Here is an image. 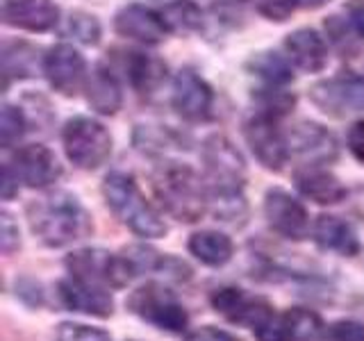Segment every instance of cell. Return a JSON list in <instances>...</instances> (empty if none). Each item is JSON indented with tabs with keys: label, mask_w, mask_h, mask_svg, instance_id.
I'll return each mask as SVG.
<instances>
[{
	"label": "cell",
	"mask_w": 364,
	"mask_h": 341,
	"mask_svg": "<svg viewBox=\"0 0 364 341\" xmlns=\"http://www.w3.org/2000/svg\"><path fill=\"white\" fill-rule=\"evenodd\" d=\"M43 71L50 85L64 96H75L85 77V60L73 45H55L43 60Z\"/></svg>",
	"instance_id": "16"
},
{
	"label": "cell",
	"mask_w": 364,
	"mask_h": 341,
	"mask_svg": "<svg viewBox=\"0 0 364 341\" xmlns=\"http://www.w3.org/2000/svg\"><path fill=\"white\" fill-rule=\"evenodd\" d=\"M155 191L166 212L178 221L193 223L208 210V187L189 166L168 164L155 175Z\"/></svg>",
	"instance_id": "3"
},
{
	"label": "cell",
	"mask_w": 364,
	"mask_h": 341,
	"mask_svg": "<svg viewBox=\"0 0 364 341\" xmlns=\"http://www.w3.org/2000/svg\"><path fill=\"white\" fill-rule=\"evenodd\" d=\"M16 191H18V178L14 175V170H11V166L7 164L3 170V198L9 200Z\"/></svg>",
	"instance_id": "38"
},
{
	"label": "cell",
	"mask_w": 364,
	"mask_h": 341,
	"mask_svg": "<svg viewBox=\"0 0 364 341\" xmlns=\"http://www.w3.org/2000/svg\"><path fill=\"white\" fill-rule=\"evenodd\" d=\"M89 102L100 114H114L121 107V89L105 68H96L89 80Z\"/></svg>",
	"instance_id": "26"
},
{
	"label": "cell",
	"mask_w": 364,
	"mask_h": 341,
	"mask_svg": "<svg viewBox=\"0 0 364 341\" xmlns=\"http://www.w3.org/2000/svg\"><path fill=\"white\" fill-rule=\"evenodd\" d=\"M284 45H287V50L291 55V60L296 62V66L303 68L307 73L321 71L328 62V50H326L323 39L310 28L296 30L294 34H289Z\"/></svg>",
	"instance_id": "23"
},
{
	"label": "cell",
	"mask_w": 364,
	"mask_h": 341,
	"mask_svg": "<svg viewBox=\"0 0 364 341\" xmlns=\"http://www.w3.org/2000/svg\"><path fill=\"white\" fill-rule=\"evenodd\" d=\"M348 148L355 159L364 164V121H358L348 132Z\"/></svg>",
	"instance_id": "36"
},
{
	"label": "cell",
	"mask_w": 364,
	"mask_h": 341,
	"mask_svg": "<svg viewBox=\"0 0 364 341\" xmlns=\"http://www.w3.org/2000/svg\"><path fill=\"white\" fill-rule=\"evenodd\" d=\"M294 182L305 198H310L318 205H337L344 200L348 193L346 187L339 182V178L314 166H305L301 170H296Z\"/></svg>",
	"instance_id": "21"
},
{
	"label": "cell",
	"mask_w": 364,
	"mask_h": 341,
	"mask_svg": "<svg viewBox=\"0 0 364 341\" xmlns=\"http://www.w3.org/2000/svg\"><path fill=\"white\" fill-rule=\"evenodd\" d=\"M299 0H259V11L271 21H287Z\"/></svg>",
	"instance_id": "32"
},
{
	"label": "cell",
	"mask_w": 364,
	"mask_h": 341,
	"mask_svg": "<svg viewBox=\"0 0 364 341\" xmlns=\"http://www.w3.org/2000/svg\"><path fill=\"white\" fill-rule=\"evenodd\" d=\"M348 23L353 26V30H355L364 39V3L348 5Z\"/></svg>",
	"instance_id": "37"
},
{
	"label": "cell",
	"mask_w": 364,
	"mask_h": 341,
	"mask_svg": "<svg viewBox=\"0 0 364 341\" xmlns=\"http://www.w3.org/2000/svg\"><path fill=\"white\" fill-rule=\"evenodd\" d=\"M64 264L73 278L105 289H121L132 280L123 255H112L102 248H80L66 257Z\"/></svg>",
	"instance_id": "8"
},
{
	"label": "cell",
	"mask_w": 364,
	"mask_h": 341,
	"mask_svg": "<svg viewBox=\"0 0 364 341\" xmlns=\"http://www.w3.org/2000/svg\"><path fill=\"white\" fill-rule=\"evenodd\" d=\"M23 132H26V119H23L21 109H16L14 105H5L3 119H0V144H3V148L14 146Z\"/></svg>",
	"instance_id": "28"
},
{
	"label": "cell",
	"mask_w": 364,
	"mask_h": 341,
	"mask_svg": "<svg viewBox=\"0 0 364 341\" xmlns=\"http://www.w3.org/2000/svg\"><path fill=\"white\" fill-rule=\"evenodd\" d=\"M57 341H112V337L105 330L85 323H62L57 328Z\"/></svg>",
	"instance_id": "30"
},
{
	"label": "cell",
	"mask_w": 364,
	"mask_h": 341,
	"mask_svg": "<svg viewBox=\"0 0 364 341\" xmlns=\"http://www.w3.org/2000/svg\"><path fill=\"white\" fill-rule=\"evenodd\" d=\"M208 168V196H239L246 180V166L237 148L225 136L214 134L203 148Z\"/></svg>",
	"instance_id": "6"
},
{
	"label": "cell",
	"mask_w": 364,
	"mask_h": 341,
	"mask_svg": "<svg viewBox=\"0 0 364 341\" xmlns=\"http://www.w3.org/2000/svg\"><path fill=\"white\" fill-rule=\"evenodd\" d=\"M214 105V94L205 80L193 71H180L173 82V107L187 121L210 119Z\"/></svg>",
	"instance_id": "15"
},
{
	"label": "cell",
	"mask_w": 364,
	"mask_h": 341,
	"mask_svg": "<svg viewBox=\"0 0 364 341\" xmlns=\"http://www.w3.org/2000/svg\"><path fill=\"white\" fill-rule=\"evenodd\" d=\"M210 303L230 323L253 330L259 341H278L280 314L262 296L246 293L239 287H219L212 291Z\"/></svg>",
	"instance_id": "4"
},
{
	"label": "cell",
	"mask_w": 364,
	"mask_h": 341,
	"mask_svg": "<svg viewBox=\"0 0 364 341\" xmlns=\"http://www.w3.org/2000/svg\"><path fill=\"white\" fill-rule=\"evenodd\" d=\"M310 100L330 114V117H348L364 109V77L358 75H337L321 80L310 89Z\"/></svg>",
	"instance_id": "9"
},
{
	"label": "cell",
	"mask_w": 364,
	"mask_h": 341,
	"mask_svg": "<svg viewBox=\"0 0 364 341\" xmlns=\"http://www.w3.org/2000/svg\"><path fill=\"white\" fill-rule=\"evenodd\" d=\"M11 170H14L18 182H23L30 189L50 187L62 175V166L57 162L55 153L41 144H30L16 151Z\"/></svg>",
	"instance_id": "12"
},
{
	"label": "cell",
	"mask_w": 364,
	"mask_h": 341,
	"mask_svg": "<svg viewBox=\"0 0 364 341\" xmlns=\"http://www.w3.org/2000/svg\"><path fill=\"white\" fill-rule=\"evenodd\" d=\"M125 307L134 316H139L141 321L171 335L185 332L189 325V314L185 305L180 303L173 291L159 282H148L144 287L134 289L125 301Z\"/></svg>",
	"instance_id": "5"
},
{
	"label": "cell",
	"mask_w": 364,
	"mask_h": 341,
	"mask_svg": "<svg viewBox=\"0 0 364 341\" xmlns=\"http://www.w3.org/2000/svg\"><path fill=\"white\" fill-rule=\"evenodd\" d=\"M114 28H117L121 37H128L141 43H159L168 32L164 16H159L157 11L144 5L123 7L117 14V18H114Z\"/></svg>",
	"instance_id": "17"
},
{
	"label": "cell",
	"mask_w": 364,
	"mask_h": 341,
	"mask_svg": "<svg viewBox=\"0 0 364 341\" xmlns=\"http://www.w3.org/2000/svg\"><path fill=\"white\" fill-rule=\"evenodd\" d=\"M121 255L128 264L132 278L136 276H146V273H162L166 280H176V282H185L191 278V269L178 257L162 255L157 253L151 246H141L134 244L121 250Z\"/></svg>",
	"instance_id": "14"
},
{
	"label": "cell",
	"mask_w": 364,
	"mask_h": 341,
	"mask_svg": "<svg viewBox=\"0 0 364 341\" xmlns=\"http://www.w3.org/2000/svg\"><path fill=\"white\" fill-rule=\"evenodd\" d=\"M28 219L32 232L50 248L80 242L94 230L91 216L68 191H55L41 200H34L28 207Z\"/></svg>",
	"instance_id": "1"
},
{
	"label": "cell",
	"mask_w": 364,
	"mask_h": 341,
	"mask_svg": "<svg viewBox=\"0 0 364 341\" xmlns=\"http://www.w3.org/2000/svg\"><path fill=\"white\" fill-rule=\"evenodd\" d=\"M57 296H60L66 310L71 312H80L96 318H107L114 314V298L109 296V289L98 287V284H89L73 276L60 280Z\"/></svg>",
	"instance_id": "13"
},
{
	"label": "cell",
	"mask_w": 364,
	"mask_h": 341,
	"mask_svg": "<svg viewBox=\"0 0 364 341\" xmlns=\"http://www.w3.org/2000/svg\"><path fill=\"white\" fill-rule=\"evenodd\" d=\"M16 293L21 296L23 301L28 305H41L43 303V291H41V284L32 278H23L21 282H16Z\"/></svg>",
	"instance_id": "35"
},
{
	"label": "cell",
	"mask_w": 364,
	"mask_h": 341,
	"mask_svg": "<svg viewBox=\"0 0 364 341\" xmlns=\"http://www.w3.org/2000/svg\"><path fill=\"white\" fill-rule=\"evenodd\" d=\"M246 141L250 146L253 155L259 159V164L269 168V170H280L284 164H287L289 157V146L284 141V136L280 134V130L276 128L271 117L267 114H259V117H253L244 128Z\"/></svg>",
	"instance_id": "11"
},
{
	"label": "cell",
	"mask_w": 364,
	"mask_h": 341,
	"mask_svg": "<svg viewBox=\"0 0 364 341\" xmlns=\"http://www.w3.org/2000/svg\"><path fill=\"white\" fill-rule=\"evenodd\" d=\"M187 248H189V253L205 266H223L230 261V257L235 253L232 239L223 232H214V230H200L196 234H191Z\"/></svg>",
	"instance_id": "24"
},
{
	"label": "cell",
	"mask_w": 364,
	"mask_h": 341,
	"mask_svg": "<svg viewBox=\"0 0 364 341\" xmlns=\"http://www.w3.org/2000/svg\"><path fill=\"white\" fill-rule=\"evenodd\" d=\"M62 139L66 157L85 170H94L105 164L112 153V136L105 125L87 117H75L68 121Z\"/></svg>",
	"instance_id": "7"
},
{
	"label": "cell",
	"mask_w": 364,
	"mask_h": 341,
	"mask_svg": "<svg viewBox=\"0 0 364 341\" xmlns=\"http://www.w3.org/2000/svg\"><path fill=\"white\" fill-rule=\"evenodd\" d=\"M291 151L310 164H326L337 157V141L328 130L316 123H301L289 136Z\"/></svg>",
	"instance_id": "19"
},
{
	"label": "cell",
	"mask_w": 364,
	"mask_h": 341,
	"mask_svg": "<svg viewBox=\"0 0 364 341\" xmlns=\"http://www.w3.org/2000/svg\"><path fill=\"white\" fill-rule=\"evenodd\" d=\"M128 73H130V82L136 91H141V94H151V91H155L159 85L164 82L166 64L153 55L130 53Z\"/></svg>",
	"instance_id": "25"
},
{
	"label": "cell",
	"mask_w": 364,
	"mask_h": 341,
	"mask_svg": "<svg viewBox=\"0 0 364 341\" xmlns=\"http://www.w3.org/2000/svg\"><path fill=\"white\" fill-rule=\"evenodd\" d=\"M321 3H323V0H303V5H305V7H318Z\"/></svg>",
	"instance_id": "39"
},
{
	"label": "cell",
	"mask_w": 364,
	"mask_h": 341,
	"mask_svg": "<svg viewBox=\"0 0 364 341\" xmlns=\"http://www.w3.org/2000/svg\"><path fill=\"white\" fill-rule=\"evenodd\" d=\"M102 196L117 219L128 225L136 237L159 239L166 234V223L157 210L146 200L136 182L125 173H109L102 182Z\"/></svg>",
	"instance_id": "2"
},
{
	"label": "cell",
	"mask_w": 364,
	"mask_h": 341,
	"mask_svg": "<svg viewBox=\"0 0 364 341\" xmlns=\"http://www.w3.org/2000/svg\"><path fill=\"white\" fill-rule=\"evenodd\" d=\"M264 214L269 225L284 239L301 242L310 232V216L305 207L284 189H269L264 196Z\"/></svg>",
	"instance_id": "10"
},
{
	"label": "cell",
	"mask_w": 364,
	"mask_h": 341,
	"mask_svg": "<svg viewBox=\"0 0 364 341\" xmlns=\"http://www.w3.org/2000/svg\"><path fill=\"white\" fill-rule=\"evenodd\" d=\"M3 18L11 28L46 32L57 26L60 9L53 0H5Z\"/></svg>",
	"instance_id": "18"
},
{
	"label": "cell",
	"mask_w": 364,
	"mask_h": 341,
	"mask_svg": "<svg viewBox=\"0 0 364 341\" xmlns=\"http://www.w3.org/2000/svg\"><path fill=\"white\" fill-rule=\"evenodd\" d=\"M0 244H3V253L11 255L14 250L21 246V239H18V225L11 221V216L5 212L3 214V237H0Z\"/></svg>",
	"instance_id": "34"
},
{
	"label": "cell",
	"mask_w": 364,
	"mask_h": 341,
	"mask_svg": "<svg viewBox=\"0 0 364 341\" xmlns=\"http://www.w3.org/2000/svg\"><path fill=\"white\" fill-rule=\"evenodd\" d=\"M248 66L253 68L259 77H264V80H269V82H276V85L289 82V80L294 77L289 64L276 53H259L250 60Z\"/></svg>",
	"instance_id": "27"
},
{
	"label": "cell",
	"mask_w": 364,
	"mask_h": 341,
	"mask_svg": "<svg viewBox=\"0 0 364 341\" xmlns=\"http://www.w3.org/2000/svg\"><path fill=\"white\" fill-rule=\"evenodd\" d=\"M128 341H141V339H128Z\"/></svg>",
	"instance_id": "40"
},
{
	"label": "cell",
	"mask_w": 364,
	"mask_h": 341,
	"mask_svg": "<svg viewBox=\"0 0 364 341\" xmlns=\"http://www.w3.org/2000/svg\"><path fill=\"white\" fill-rule=\"evenodd\" d=\"M328 325L323 318L305 307H291L280 314L278 341H328Z\"/></svg>",
	"instance_id": "22"
},
{
	"label": "cell",
	"mask_w": 364,
	"mask_h": 341,
	"mask_svg": "<svg viewBox=\"0 0 364 341\" xmlns=\"http://www.w3.org/2000/svg\"><path fill=\"white\" fill-rule=\"evenodd\" d=\"M68 34H73L77 41H82L87 45H94L100 39V26L94 16L75 11V14H71V18H68Z\"/></svg>",
	"instance_id": "29"
},
{
	"label": "cell",
	"mask_w": 364,
	"mask_h": 341,
	"mask_svg": "<svg viewBox=\"0 0 364 341\" xmlns=\"http://www.w3.org/2000/svg\"><path fill=\"white\" fill-rule=\"evenodd\" d=\"M185 341H242V339L216 325H200V328L189 330L185 335Z\"/></svg>",
	"instance_id": "33"
},
{
	"label": "cell",
	"mask_w": 364,
	"mask_h": 341,
	"mask_svg": "<svg viewBox=\"0 0 364 341\" xmlns=\"http://www.w3.org/2000/svg\"><path fill=\"white\" fill-rule=\"evenodd\" d=\"M314 242L318 248L330 250V253L353 257L360 253V239L355 230L339 216L321 214L314 223Z\"/></svg>",
	"instance_id": "20"
},
{
	"label": "cell",
	"mask_w": 364,
	"mask_h": 341,
	"mask_svg": "<svg viewBox=\"0 0 364 341\" xmlns=\"http://www.w3.org/2000/svg\"><path fill=\"white\" fill-rule=\"evenodd\" d=\"M328 341H364V325L358 321H337L328 330Z\"/></svg>",
	"instance_id": "31"
}]
</instances>
